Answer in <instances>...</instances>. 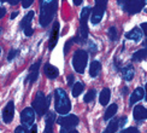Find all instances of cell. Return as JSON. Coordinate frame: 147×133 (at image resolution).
<instances>
[{"instance_id": "836d02e7", "label": "cell", "mask_w": 147, "mask_h": 133, "mask_svg": "<svg viewBox=\"0 0 147 133\" xmlns=\"http://www.w3.org/2000/svg\"><path fill=\"white\" fill-rule=\"evenodd\" d=\"M15 133H29L27 128H24L23 126H18L17 128L15 130Z\"/></svg>"}, {"instance_id": "44dd1931", "label": "cell", "mask_w": 147, "mask_h": 133, "mask_svg": "<svg viewBox=\"0 0 147 133\" xmlns=\"http://www.w3.org/2000/svg\"><path fill=\"white\" fill-rule=\"evenodd\" d=\"M33 18H34V11H29L28 14H27L26 16L23 17V20L21 21V24H20V26H21V28L24 30L26 28H28V27H30V26H32V24H30V23H32Z\"/></svg>"}, {"instance_id": "8d00e7d4", "label": "cell", "mask_w": 147, "mask_h": 133, "mask_svg": "<svg viewBox=\"0 0 147 133\" xmlns=\"http://www.w3.org/2000/svg\"><path fill=\"white\" fill-rule=\"evenodd\" d=\"M5 14H6L5 7H0V18H3L5 16Z\"/></svg>"}, {"instance_id": "30bf717a", "label": "cell", "mask_w": 147, "mask_h": 133, "mask_svg": "<svg viewBox=\"0 0 147 133\" xmlns=\"http://www.w3.org/2000/svg\"><path fill=\"white\" fill-rule=\"evenodd\" d=\"M1 116L5 124H10L12 120H13L15 116V103L13 100H10L7 104L5 105V108L3 109V113H1Z\"/></svg>"}, {"instance_id": "e575fe53", "label": "cell", "mask_w": 147, "mask_h": 133, "mask_svg": "<svg viewBox=\"0 0 147 133\" xmlns=\"http://www.w3.org/2000/svg\"><path fill=\"white\" fill-rule=\"evenodd\" d=\"M74 80H75L74 75H68V85L70 87H71V85H74Z\"/></svg>"}, {"instance_id": "74e56055", "label": "cell", "mask_w": 147, "mask_h": 133, "mask_svg": "<svg viewBox=\"0 0 147 133\" xmlns=\"http://www.w3.org/2000/svg\"><path fill=\"white\" fill-rule=\"evenodd\" d=\"M29 133H38V127H36L35 125H33V127L30 128V132Z\"/></svg>"}, {"instance_id": "7bdbcfd3", "label": "cell", "mask_w": 147, "mask_h": 133, "mask_svg": "<svg viewBox=\"0 0 147 133\" xmlns=\"http://www.w3.org/2000/svg\"><path fill=\"white\" fill-rule=\"evenodd\" d=\"M122 92H123V94H127V93H128V87H127V86H124V87H123V90H122Z\"/></svg>"}, {"instance_id": "8992f818", "label": "cell", "mask_w": 147, "mask_h": 133, "mask_svg": "<svg viewBox=\"0 0 147 133\" xmlns=\"http://www.w3.org/2000/svg\"><path fill=\"white\" fill-rule=\"evenodd\" d=\"M57 122L60 126V133H69L78 125V117L76 115H64L58 119Z\"/></svg>"}, {"instance_id": "ba28073f", "label": "cell", "mask_w": 147, "mask_h": 133, "mask_svg": "<svg viewBox=\"0 0 147 133\" xmlns=\"http://www.w3.org/2000/svg\"><path fill=\"white\" fill-rule=\"evenodd\" d=\"M145 1H118V5L122 7V10L128 12L129 15H135L138 12H140L142 10V7H145Z\"/></svg>"}, {"instance_id": "3957f363", "label": "cell", "mask_w": 147, "mask_h": 133, "mask_svg": "<svg viewBox=\"0 0 147 133\" xmlns=\"http://www.w3.org/2000/svg\"><path fill=\"white\" fill-rule=\"evenodd\" d=\"M51 97H52V94L46 97L45 93L41 92V91H39V92L36 93L35 99L33 102V110L35 111V114H38L39 117H42L44 115H46L48 108H50Z\"/></svg>"}, {"instance_id": "d590c367", "label": "cell", "mask_w": 147, "mask_h": 133, "mask_svg": "<svg viewBox=\"0 0 147 133\" xmlns=\"http://www.w3.org/2000/svg\"><path fill=\"white\" fill-rule=\"evenodd\" d=\"M32 4H33V1H32V0H27V1H23V3H22V5H23V7H24V9L29 7V6L32 5Z\"/></svg>"}, {"instance_id": "5b68a950", "label": "cell", "mask_w": 147, "mask_h": 133, "mask_svg": "<svg viewBox=\"0 0 147 133\" xmlns=\"http://www.w3.org/2000/svg\"><path fill=\"white\" fill-rule=\"evenodd\" d=\"M88 62V53L86 52L82 48L77 50L75 53H74V57H72V66L77 73L80 74H83L84 69H86V65H87Z\"/></svg>"}, {"instance_id": "83f0119b", "label": "cell", "mask_w": 147, "mask_h": 133, "mask_svg": "<svg viewBox=\"0 0 147 133\" xmlns=\"http://www.w3.org/2000/svg\"><path fill=\"white\" fill-rule=\"evenodd\" d=\"M20 53V51L16 50V48H12V50L9 52V56H7V60L9 62H11V60H13L16 57H17V54Z\"/></svg>"}, {"instance_id": "ee69618b", "label": "cell", "mask_w": 147, "mask_h": 133, "mask_svg": "<svg viewBox=\"0 0 147 133\" xmlns=\"http://www.w3.org/2000/svg\"><path fill=\"white\" fill-rule=\"evenodd\" d=\"M69 133H78V132H77V131H75V130H72V131H70Z\"/></svg>"}, {"instance_id": "f546056e", "label": "cell", "mask_w": 147, "mask_h": 133, "mask_svg": "<svg viewBox=\"0 0 147 133\" xmlns=\"http://www.w3.org/2000/svg\"><path fill=\"white\" fill-rule=\"evenodd\" d=\"M119 133H140V131L136 127H129V128H125L123 131H121Z\"/></svg>"}, {"instance_id": "cb8c5ba5", "label": "cell", "mask_w": 147, "mask_h": 133, "mask_svg": "<svg viewBox=\"0 0 147 133\" xmlns=\"http://www.w3.org/2000/svg\"><path fill=\"white\" fill-rule=\"evenodd\" d=\"M131 59L134 60V62H141V60L146 59V48L144 47V48H141V50L136 51L135 53L133 54Z\"/></svg>"}, {"instance_id": "b9f144b4", "label": "cell", "mask_w": 147, "mask_h": 133, "mask_svg": "<svg viewBox=\"0 0 147 133\" xmlns=\"http://www.w3.org/2000/svg\"><path fill=\"white\" fill-rule=\"evenodd\" d=\"M7 3H9V4H11V5H17L20 1H18V0H15V1H11V0H10V1H7Z\"/></svg>"}, {"instance_id": "d6a6232c", "label": "cell", "mask_w": 147, "mask_h": 133, "mask_svg": "<svg viewBox=\"0 0 147 133\" xmlns=\"http://www.w3.org/2000/svg\"><path fill=\"white\" fill-rule=\"evenodd\" d=\"M117 122H118V127H123V126L127 124V116H123V117L118 119Z\"/></svg>"}, {"instance_id": "f35d334b", "label": "cell", "mask_w": 147, "mask_h": 133, "mask_svg": "<svg viewBox=\"0 0 147 133\" xmlns=\"http://www.w3.org/2000/svg\"><path fill=\"white\" fill-rule=\"evenodd\" d=\"M18 16V11H15V12H12V14H11V20H15V18Z\"/></svg>"}, {"instance_id": "ffe728a7", "label": "cell", "mask_w": 147, "mask_h": 133, "mask_svg": "<svg viewBox=\"0 0 147 133\" xmlns=\"http://www.w3.org/2000/svg\"><path fill=\"white\" fill-rule=\"evenodd\" d=\"M110 97H111V91L110 88H104L101 92H100V96H99V102L101 105H107L109 102H110Z\"/></svg>"}, {"instance_id": "ab89813d", "label": "cell", "mask_w": 147, "mask_h": 133, "mask_svg": "<svg viewBox=\"0 0 147 133\" xmlns=\"http://www.w3.org/2000/svg\"><path fill=\"white\" fill-rule=\"evenodd\" d=\"M141 29H142V34H144V36L146 35V23H142L141 24Z\"/></svg>"}, {"instance_id": "603a6c76", "label": "cell", "mask_w": 147, "mask_h": 133, "mask_svg": "<svg viewBox=\"0 0 147 133\" xmlns=\"http://www.w3.org/2000/svg\"><path fill=\"white\" fill-rule=\"evenodd\" d=\"M118 119H112L111 121H110V124L107 125V127L105 128V131H104L102 133H116L118 130V122H117Z\"/></svg>"}, {"instance_id": "7a4b0ae2", "label": "cell", "mask_w": 147, "mask_h": 133, "mask_svg": "<svg viewBox=\"0 0 147 133\" xmlns=\"http://www.w3.org/2000/svg\"><path fill=\"white\" fill-rule=\"evenodd\" d=\"M54 109L62 116L69 114V111L71 110L70 99L63 88H57L54 91Z\"/></svg>"}, {"instance_id": "d4e9b609", "label": "cell", "mask_w": 147, "mask_h": 133, "mask_svg": "<svg viewBox=\"0 0 147 133\" xmlns=\"http://www.w3.org/2000/svg\"><path fill=\"white\" fill-rule=\"evenodd\" d=\"M83 88H84V85H83V82L80 81V82L74 83V85H72V96H74V97H78L80 94L82 93Z\"/></svg>"}, {"instance_id": "277c9868", "label": "cell", "mask_w": 147, "mask_h": 133, "mask_svg": "<svg viewBox=\"0 0 147 133\" xmlns=\"http://www.w3.org/2000/svg\"><path fill=\"white\" fill-rule=\"evenodd\" d=\"M90 17V7H83L80 15V35L78 38L83 42L88 40V18Z\"/></svg>"}, {"instance_id": "8fae6325", "label": "cell", "mask_w": 147, "mask_h": 133, "mask_svg": "<svg viewBox=\"0 0 147 133\" xmlns=\"http://www.w3.org/2000/svg\"><path fill=\"white\" fill-rule=\"evenodd\" d=\"M58 38H59V23L58 22H54L52 30L50 33V41H48V48L52 51L54 46L57 45L58 42Z\"/></svg>"}, {"instance_id": "d6986e66", "label": "cell", "mask_w": 147, "mask_h": 133, "mask_svg": "<svg viewBox=\"0 0 147 133\" xmlns=\"http://www.w3.org/2000/svg\"><path fill=\"white\" fill-rule=\"evenodd\" d=\"M101 71V64L98 60H93L89 65V76L90 77H96Z\"/></svg>"}, {"instance_id": "6da1fadb", "label": "cell", "mask_w": 147, "mask_h": 133, "mask_svg": "<svg viewBox=\"0 0 147 133\" xmlns=\"http://www.w3.org/2000/svg\"><path fill=\"white\" fill-rule=\"evenodd\" d=\"M58 9V3L57 1H47L44 0L40 4V26L46 28L48 24L52 22L53 16L56 15Z\"/></svg>"}, {"instance_id": "5bb4252c", "label": "cell", "mask_w": 147, "mask_h": 133, "mask_svg": "<svg viewBox=\"0 0 147 133\" xmlns=\"http://www.w3.org/2000/svg\"><path fill=\"white\" fill-rule=\"evenodd\" d=\"M44 73H45V75L48 77V79H51V80H54V79H57L58 75H59V70L57 66H54L52 65L51 63H46L44 65Z\"/></svg>"}, {"instance_id": "52a82bcc", "label": "cell", "mask_w": 147, "mask_h": 133, "mask_svg": "<svg viewBox=\"0 0 147 133\" xmlns=\"http://www.w3.org/2000/svg\"><path fill=\"white\" fill-rule=\"evenodd\" d=\"M106 5H107V1H105V0H104V1L96 0L95 1V6L93 7V10H92V15H90V22L93 24L100 23V21L104 17V14H105Z\"/></svg>"}, {"instance_id": "7c38bea8", "label": "cell", "mask_w": 147, "mask_h": 133, "mask_svg": "<svg viewBox=\"0 0 147 133\" xmlns=\"http://www.w3.org/2000/svg\"><path fill=\"white\" fill-rule=\"evenodd\" d=\"M40 65H41V59H39L38 62L34 63L32 66H30V68H29V74H28V76H27L26 82H34V81L38 80Z\"/></svg>"}, {"instance_id": "60d3db41", "label": "cell", "mask_w": 147, "mask_h": 133, "mask_svg": "<svg viewBox=\"0 0 147 133\" xmlns=\"http://www.w3.org/2000/svg\"><path fill=\"white\" fill-rule=\"evenodd\" d=\"M74 4H75L76 6H78V5L82 4V0H74Z\"/></svg>"}, {"instance_id": "9a60e30c", "label": "cell", "mask_w": 147, "mask_h": 133, "mask_svg": "<svg viewBox=\"0 0 147 133\" xmlns=\"http://www.w3.org/2000/svg\"><path fill=\"white\" fill-rule=\"evenodd\" d=\"M144 97H145V91L142 87H138L135 88V91L130 94V102H129V105H134L136 102H140L141 99H144Z\"/></svg>"}, {"instance_id": "4dcf8cb0", "label": "cell", "mask_w": 147, "mask_h": 133, "mask_svg": "<svg viewBox=\"0 0 147 133\" xmlns=\"http://www.w3.org/2000/svg\"><path fill=\"white\" fill-rule=\"evenodd\" d=\"M72 42H74V41H72V39H70V40H68V41H66V42H65V47H64V53H65V54H66V53H68V52H69V50H70V47H71L70 45H72Z\"/></svg>"}, {"instance_id": "ac0fdd59", "label": "cell", "mask_w": 147, "mask_h": 133, "mask_svg": "<svg viewBox=\"0 0 147 133\" xmlns=\"http://www.w3.org/2000/svg\"><path fill=\"white\" fill-rule=\"evenodd\" d=\"M142 36H144V34H142L141 29H140L139 27L133 28L130 32L125 33V38L129 39V40H134V41H140L142 39Z\"/></svg>"}, {"instance_id": "e0dca14e", "label": "cell", "mask_w": 147, "mask_h": 133, "mask_svg": "<svg viewBox=\"0 0 147 133\" xmlns=\"http://www.w3.org/2000/svg\"><path fill=\"white\" fill-rule=\"evenodd\" d=\"M133 116L136 121H141L147 117V110L142 105H136L133 110Z\"/></svg>"}, {"instance_id": "484cf974", "label": "cell", "mask_w": 147, "mask_h": 133, "mask_svg": "<svg viewBox=\"0 0 147 133\" xmlns=\"http://www.w3.org/2000/svg\"><path fill=\"white\" fill-rule=\"evenodd\" d=\"M109 39L111 41H116L118 39V33H117V28L116 27H110V29H109Z\"/></svg>"}, {"instance_id": "f1b7e54d", "label": "cell", "mask_w": 147, "mask_h": 133, "mask_svg": "<svg viewBox=\"0 0 147 133\" xmlns=\"http://www.w3.org/2000/svg\"><path fill=\"white\" fill-rule=\"evenodd\" d=\"M87 44H88V50H89V52H90V53H95V52L98 51L96 45H95L92 40H87Z\"/></svg>"}, {"instance_id": "4fadbf2b", "label": "cell", "mask_w": 147, "mask_h": 133, "mask_svg": "<svg viewBox=\"0 0 147 133\" xmlns=\"http://www.w3.org/2000/svg\"><path fill=\"white\" fill-rule=\"evenodd\" d=\"M45 122L46 127L44 133H53V126H54V121H56V114L53 111H47L45 115Z\"/></svg>"}, {"instance_id": "9c48e42d", "label": "cell", "mask_w": 147, "mask_h": 133, "mask_svg": "<svg viewBox=\"0 0 147 133\" xmlns=\"http://www.w3.org/2000/svg\"><path fill=\"white\" fill-rule=\"evenodd\" d=\"M35 121V111L33 108H26L21 113V122L24 128H32Z\"/></svg>"}, {"instance_id": "f6af8a7d", "label": "cell", "mask_w": 147, "mask_h": 133, "mask_svg": "<svg viewBox=\"0 0 147 133\" xmlns=\"http://www.w3.org/2000/svg\"><path fill=\"white\" fill-rule=\"evenodd\" d=\"M0 33H1V28H0Z\"/></svg>"}, {"instance_id": "4316f807", "label": "cell", "mask_w": 147, "mask_h": 133, "mask_svg": "<svg viewBox=\"0 0 147 133\" xmlns=\"http://www.w3.org/2000/svg\"><path fill=\"white\" fill-rule=\"evenodd\" d=\"M95 90H89L88 92H87V94H84V98H83V100L86 102V103H90V102H93L94 100V98H95Z\"/></svg>"}, {"instance_id": "1f68e13d", "label": "cell", "mask_w": 147, "mask_h": 133, "mask_svg": "<svg viewBox=\"0 0 147 133\" xmlns=\"http://www.w3.org/2000/svg\"><path fill=\"white\" fill-rule=\"evenodd\" d=\"M33 33H34V29H33V27H32V26L24 29V34H26V36H32V35H33Z\"/></svg>"}, {"instance_id": "2e32d148", "label": "cell", "mask_w": 147, "mask_h": 133, "mask_svg": "<svg viewBox=\"0 0 147 133\" xmlns=\"http://www.w3.org/2000/svg\"><path fill=\"white\" fill-rule=\"evenodd\" d=\"M121 73H122V77H123L124 81H131L134 75H135V70H134V66L131 64L124 66V68L121 69Z\"/></svg>"}, {"instance_id": "7402d4cb", "label": "cell", "mask_w": 147, "mask_h": 133, "mask_svg": "<svg viewBox=\"0 0 147 133\" xmlns=\"http://www.w3.org/2000/svg\"><path fill=\"white\" fill-rule=\"evenodd\" d=\"M117 109H118V105L113 103V104H110V107L106 109V113L104 115V120L105 121H109L110 119H112L115 116V114L117 113Z\"/></svg>"}]
</instances>
